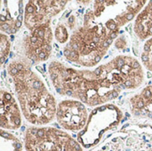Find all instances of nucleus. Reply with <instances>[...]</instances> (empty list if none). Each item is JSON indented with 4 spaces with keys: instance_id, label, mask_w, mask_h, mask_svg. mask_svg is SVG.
I'll return each instance as SVG.
<instances>
[{
    "instance_id": "f257e3e1",
    "label": "nucleus",
    "mask_w": 152,
    "mask_h": 151,
    "mask_svg": "<svg viewBox=\"0 0 152 151\" xmlns=\"http://www.w3.org/2000/svg\"><path fill=\"white\" fill-rule=\"evenodd\" d=\"M56 92L90 107L103 106L124 90L140 87L144 80L142 63L129 55H118L94 70L77 69L53 61L48 66Z\"/></svg>"
},
{
    "instance_id": "39448f33",
    "label": "nucleus",
    "mask_w": 152,
    "mask_h": 151,
    "mask_svg": "<svg viewBox=\"0 0 152 151\" xmlns=\"http://www.w3.org/2000/svg\"><path fill=\"white\" fill-rule=\"evenodd\" d=\"M122 119L123 113L115 105L106 104L95 109L78 134V142L86 149L96 146L105 133L118 127Z\"/></svg>"
},
{
    "instance_id": "f8f14e48",
    "label": "nucleus",
    "mask_w": 152,
    "mask_h": 151,
    "mask_svg": "<svg viewBox=\"0 0 152 151\" xmlns=\"http://www.w3.org/2000/svg\"><path fill=\"white\" fill-rule=\"evenodd\" d=\"M131 113L139 118H146L152 123V85L146 86L141 93L129 100Z\"/></svg>"
},
{
    "instance_id": "ddd939ff",
    "label": "nucleus",
    "mask_w": 152,
    "mask_h": 151,
    "mask_svg": "<svg viewBox=\"0 0 152 151\" xmlns=\"http://www.w3.org/2000/svg\"><path fill=\"white\" fill-rule=\"evenodd\" d=\"M134 31L141 40H148L152 37V1L136 16L134 23Z\"/></svg>"
},
{
    "instance_id": "423d86ee",
    "label": "nucleus",
    "mask_w": 152,
    "mask_h": 151,
    "mask_svg": "<svg viewBox=\"0 0 152 151\" xmlns=\"http://www.w3.org/2000/svg\"><path fill=\"white\" fill-rule=\"evenodd\" d=\"M93 151H152V127L128 125Z\"/></svg>"
},
{
    "instance_id": "9d476101",
    "label": "nucleus",
    "mask_w": 152,
    "mask_h": 151,
    "mask_svg": "<svg viewBox=\"0 0 152 151\" xmlns=\"http://www.w3.org/2000/svg\"><path fill=\"white\" fill-rule=\"evenodd\" d=\"M24 22L22 1H1L0 30L6 35L15 34Z\"/></svg>"
},
{
    "instance_id": "1a4fd4ad",
    "label": "nucleus",
    "mask_w": 152,
    "mask_h": 151,
    "mask_svg": "<svg viewBox=\"0 0 152 151\" xmlns=\"http://www.w3.org/2000/svg\"><path fill=\"white\" fill-rule=\"evenodd\" d=\"M57 123L65 130L82 131L88 121V112L86 105L77 100H65L57 106Z\"/></svg>"
},
{
    "instance_id": "20e7f679",
    "label": "nucleus",
    "mask_w": 152,
    "mask_h": 151,
    "mask_svg": "<svg viewBox=\"0 0 152 151\" xmlns=\"http://www.w3.org/2000/svg\"><path fill=\"white\" fill-rule=\"evenodd\" d=\"M26 151H83L69 133L50 126L28 127L24 135Z\"/></svg>"
},
{
    "instance_id": "4468645a",
    "label": "nucleus",
    "mask_w": 152,
    "mask_h": 151,
    "mask_svg": "<svg viewBox=\"0 0 152 151\" xmlns=\"http://www.w3.org/2000/svg\"><path fill=\"white\" fill-rule=\"evenodd\" d=\"M0 133V151H22V143L16 136L4 129Z\"/></svg>"
},
{
    "instance_id": "7ed1b4c3",
    "label": "nucleus",
    "mask_w": 152,
    "mask_h": 151,
    "mask_svg": "<svg viewBox=\"0 0 152 151\" xmlns=\"http://www.w3.org/2000/svg\"><path fill=\"white\" fill-rule=\"evenodd\" d=\"M7 72L26 120L36 126L52 122L56 117L57 104L40 76L27 63L20 61H11Z\"/></svg>"
},
{
    "instance_id": "f3484780",
    "label": "nucleus",
    "mask_w": 152,
    "mask_h": 151,
    "mask_svg": "<svg viewBox=\"0 0 152 151\" xmlns=\"http://www.w3.org/2000/svg\"><path fill=\"white\" fill-rule=\"evenodd\" d=\"M54 36L57 42L60 44H65L69 42V38L70 37L69 36L68 29L64 24H59L56 26L55 30H54Z\"/></svg>"
},
{
    "instance_id": "2eb2a0df",
    "label": "nucleus",
    "mask_w": 152,
    "mask_h": 151,
    "mask_svg": "<svg viewBox=\"0 0 152 151\" xmlns=\"http://www.w3.org/2000/svg\"><path fill=\"white\" fill-rule=\"evenodd\" d=\"M141 61L143 67L152 72V37L146 40L141 54Z\"/></svg>"
},
{
    "instance_id": "0eeeda50",
    "label": "nucleus",
    "mask_w": 152,
    "mask_h": 151,
    "mask_svg": "<svg viewBox=\"0 0 152 151\" xmlns=\"http://www.w3.org/2000/svg\"><path fill=\"white\" fill-rule=\"evenodd\" d=\"M53 32L50 25L34 28L23 38L26 57L33 63L47 61L52 53Z\"/></svg>"
},
{
    "instance_id": "9b49d317",
    "label": "nucleus",
    "mask_w": 152,
    "mask_h": 151,
    "mask_svg": "<svg viewBox=\"0 0 152 151\" xmlns=\"http://www.w3.org/2000/svg\"><path fill=\"white\" fill-rule=\"evenodd\" d=\"M0 125L4 130H17L21 125L20 107H19L14 97L7 91L2 89L0 92Z\"/></svg>"
},
{
    "instance_id": "dca6fc26",
    "label": "nucleus",
    "mask_w": 152,
    "mask_h": 151,
    "mask_svg": "<svg viewBox=\"0 0 152 151\" xmlns=\"http://www.w3.org/2000/svg\"><path fill=\"white\" fill-rule=\"evenodd\" d=\"M11 49V43L7 35L1 33L0 34V61L1 65H3L8 58Z\"/></svg>"
},
{
    "instance_id": "6e6552de",
    "label": "nucleus",
    "mask_w": 152,
    "mask_h": 151,
    "mask_svg": "<svg viewBox=\"0 0 152 151\" xmlns=\"http://www.w3.org/2000/svg\"><path fill=\"white\" fill-rule=\"evenodd\" d=\"M68 1H28L24 7V25L30 31L51 25L53 17L64 10Z\"/></svg>"
},
{
    "instance_id": "f03ea898",
    "label": "nucleus",
    "mask_w": 152,
    "mask_h": 151,
    "mask_svg": "<svg viewBox=\"0 0 152 151\" xmlns=\"http://www.w3.org/2000/svg\"><path fill=\"white\" fill-rule=\"evenodd\" d=\"M93 4L84 15L83 25L73 31L63 49L69 62L86 68L100 63L120 28L134 20L125 1H94Z\"/></svg>"
}]
</instances>
